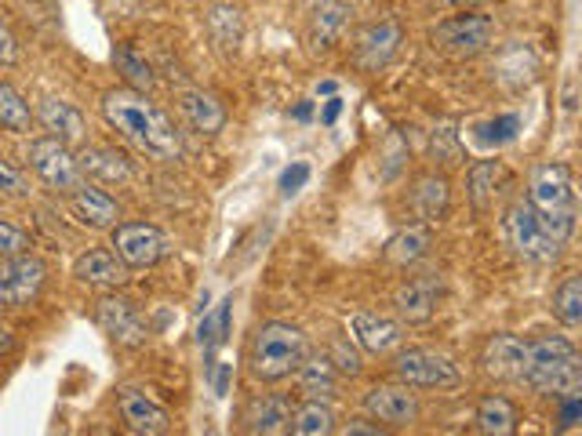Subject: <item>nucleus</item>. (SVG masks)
<instances>
[{"label": "nucleus", "mask_w": 582, "mask_h": 436, "mask_svg": "<svg viewBox=\"0 0 582 436\" xmlns=\"http://www.w3.org/2000/svg\"><path fill=\"white\" fill-rule=\"evenodd\" d=\"M102 116L106 124L142 150L153 161H179L182 156V139L175 121L161 110L157 102H150L146 95L131 88H113L102 95Z\"/></svg>", "instance_id": "nucleus-1"}, {"label": "nucleus", "mask_w": 582, "mask_h": 436, "mask_svg": "<svg viewBox=\"0 0 582 436\" xmlns=\"http://www.w3.org/2000/svg\"><path fill=\"white\" fill-rule=\"evenodd\" d=\"M521 382H528V386L542 396H568V400L579 396L582 364H579L575 342L564 335H542L535 342H528Z\"/></svg>", "instance_id": "nucleus-2"}, {"label": "nucleus", "mask_w": 582, "mask_h": 436, "mask_svg": "<svg viewBox=\"0 0 582 436\" xmlns=\"http://www.w3.org/2000/svg\"><path fill=\"white\" fill-rule=\"evenodd\" d=\"M307 353H310V338L302 327L284 321H267L255 332V338H251L248 364L259 382H281L288 375H295V367L302 364Z\"/></svg>", "instance_id": "nucleus-3"}, {"label": "nucleus", "mask_w": 582, "mask_h": 436, "mask_svg": "<svg viewBox=\"0 0 582 436\" xmlns=\"http://www.w3.org/2000/svg\"><path fill=\"white\" fill-rule=\"evenodd\" d=\"M528 204L539 211V219L546 222V230L568 244L575 236L579 201H575V179L568 164H542L532 175V193Z\"/></svg>", "instance_id": "nucleus-4"}, {"label": "nucleus", "mask_w": 582, "mask_h": 436, "mask_svg": "<svg viewBox=\"0 0 582 436\" xmlns=\"http://www.w3.org/2000/svg\"><path fill=\"white\" fill-rule=\"evenodd\" d=\"M506 241L513 255L532 262V266H553L561 258L564 244L546 230V222L539 219V211L528 201H513L506 211Z\"/></svg>", "instance_id": "nucleus-5"}, {"label": "nucleus", "mask_w": 582, "mask_h": 436, "mask_svg": "<svg viewBox=\"0 0 582 436\" xmlns=\"http://www.w3.org/2000/svg\"><path fill=\"white\" fill-rule=\"evenodd\" d=\"M430 41L448 59H478L495 41V22L488 16H478V11H470V16H452L433 26Z\"/></svg>", "instance_id": "nucleus-6"}, {"label": "nucleus", "mask_w": 582, "mask_h": 436, "mask_svg": "<svg viewBox=\"0 0 582 436\" xmlns=\"http://www.w3.org/2000/svg\"><path fill=\"white\" fill-rule=\"evenodd\" d=\"M26 161H30L33 175L44 182L48 190H56L62 196H70L73 190L84 186V171L77 164V156L70 145H62L59 139H33L30 150H26Z\"/></svg>", "instance_id": "nucleus-7"}, {"label": "nucleus", "mask_w": 582, "mask_h": 436, "mask_svg": "<svg viewBox=\"0 0 582 436\" xmlns=\"http://www.w3.org/2000/svg\"><path fill=\"white\" fill-rule=\"evenodd\" d=\"M393 372L408 389H455L462 382V372L452 356L436 349H422V346L397 353Z\"/></svg>", "instance_id": "nucleus-8"}, {"label": "nucleus", "mask_w": 582, "mask_h": 436, "mask_svg": "<svg viewBox=\"0 0 582 436\" xmlns=\"http://www.w3.org/2000/svg\"><path fill=\"white\" fill-rule=\"evenodd\" d=\"M113 255L128 270H150L168 255V236L153 222H117L113 226Z\"/></svg>", "instance_id": "nucleus-9"}, {"label": "nucleus", "mask_w": 582, "mask_h": 436, "mask_svg": "<svg viewBox=\"0 0 582 436\" xmlns=\"http://www.w3.org/2000/svg\"><path fill=\"white\" fill-rule=\"evenodd\" d=\"M96 324L117 342V346L136 349L150 342V324H146L139 302L128 295H102L96 302Z\"/></svg>", "instance_id": "nucleus-10"}, {"label": "nucleus", "mask_w": 582, "mask_h": 436, "mask_svg": "<svg viewBox=\"0 0 582 436\" xmlns=\"http://www.w3.org/2000/svg\"><path fill=\"white\" fill-rule=\"evenodd\" d=\"M48 281V266L41 258H33L30 251L22 255H8L0 258V302L11 310H22L44 291Z\"/></svg>", "instance_id": "nucleus-11"}, {"label": "nucleus", "mask_w": 582, "mask_h": 436, "mask_svg": "<svg viewBox=\"0 0 582 436\" xmlns=\"http://www.w3.org/2000/svg\"><path fill=\"white\" fill-rule=\"evenodd\" d=\"M401 41H404V30L397 19H379V22L361 26V30L353 33V65L364 73L387 70Z\"/></svg>", "instance_id": "nucleus-12"}, {"label": "nucleus", "mask_w": 582, "mask_h": 436, "mask_svg": "<svg viewBox=\"0 0 582 436\" xmlns=\"http://www.w3.org/2000/svg\"><path fill=\"white\" fill-rule=\"evenodd\" d=\"M364 412L372 415L375 422H382V426L390 429H408L419 422V400L415 393L404 386H372L364 393Z\"/></svg>", "instance_id": "nucleus-13"}, {"label": "nucleus", "mask_w": 582, "mask_h": 436, "mask_svg": "<svg viewBox=\"0 0 582 436\" xmlns=\"http://www.w3.org/2000/svg\"><path fill=\"white\" fill-rule=\"evenodd\" d=\"M117 412H121L124 426L139 436H161L171 429V412L164 404H157L150 393H142L136 386L117 389Z\"/></svg>", "instance_id": "nucleus-14"}, {"label": "nucleus", "mask_w": 582, "mask_h": 436, "mask_svg": "<svg viewBox=\"0 0 582 436\" xmlns=\"http://www.w3.org/2000/svg\"><path fill=\"white\" fill-rule=\"evenodd\" d=\"M441 291H444V281L436 273H427V276H412L408 284L397 287L393 295V310L401 321L408 324H427L430 316L436 313V302H441Z\"/></svg>", "instance_id": "nucleus-15"}, {"label": "nucleus", "mask_w": 582, "mask_h": 436, "mask_svg": "<svg viewBox=\"0 0 582 436\" xmlns=\"http://www.w3.org/2000/svg\"><path fill=\"white\" fill-rule=\"evenodd\" d=\"M524 361H528V342L518 335H492L481 349V367L488 378L499 382H521L524 375Z\"/></svg>", "instance_id": "nucleus-16"}, {"label": "nucleus", "mask_w": 582, "mask_h": 436, "mask_svg": "<svg viewBox=\"0 0 582 436\" xmlns=\"http://www.w3.org/2000/svg\"><path fill=\"white\" fill-rule=\"evenodd\" d=\"M350 335L353 342L361 346L364 353L372 356H387L393 349H401L404 342V327L390 321V316H379V313H350Z\"/></svg>", "instance_id": "nucleus-17"}, {"label": "nucleus", "mask_w": 582, "mask_h": 436, "mask_svg": "<svg viewBox=\"0 0 582 436\" xmlns=\"http://www.w3.org/2000/svg\"><path fill=\"white\" fill-rule=\"evenodd\" d=\"M37 121H41L48 135L59 139L62 145H84V139H88L84 113L62 99H44L41 110H37Z\"/></svg>", "instance_id": "nucleus-18"}, {"label": "nucleus", "mask_w": 582, "mask_h": 436, "mask_svg": "<svg viewBox=\"0 0 582 436\" xmlns=\"http://www.w3.org/2000/svg\"><path fill=\"white\" fill-rule=\"evenodd\" d=\"M70 207H73V219L88 230H113L117 219H121V207H117L113 196L99 186H88V182L70 193Z\"/></svg>", "instance_id": "nucleus-19"}, {"label": "nucleus", "mask_w": 582, "mask_h": 436, "mask_svg": "<svg viewBox=\"0 0 582 436\" xmlns=\"http://www.w3.org/2000/svg\"><path fill=\"white\" fill-rule=\"evenodd\" d=\"M179 110L190 121V128H197L201 135H219V131L227 128V110H222V102L204 88H182Z\"/></svg>", "instance_id": "nucleus-20"}, {"label": "nucleus", "mask_w": 582, "mask_h": 436, "mask_svg": "<svg viewBox=\"0 0 582 436\" xmlns=\"http://www.w3.org/2000/svg\"><path fill=\"white\" fill-rule=\"evenodd\" d=\"M412 204L427 226H436V222L448 219V211H452V186H448V179L441 171H430V175L415 179Z\"/></svg>", "instance_id": "nucleus-21"}, {"label": "nucleus", "mask_w": 582, "mask_h": 436, "mask_svg": "<svg viewBox=\"0 0 582 436\" xmlns=\"http://www.w3.org/2000/svg\"><path fill=\"white\" fill-rule=\"evenodd\" d=\"M347 22H350V0H317L310 16V48L324 55L342 37Z\"/></svg>", "instance_id": "nucleus-22"}, {"label": "nucleus", "mask_w": 582, "mask_h": 436, "mask_svg": "<svg viewBox=\"0 0 582 436\" xmlns=\"http://www.w3.org/2000/svg\"><path fill=\"white\" fill-rule=\"evenodd\" d=\"M73 276L84 284H99V287H121L128 281V266L113 251L106 247H88L81 258L73 262Z\"/></svg>", "instance_id": "nucleus-23"}, {"label": "nucleus", "mask_w": 582, "mask_h": 436, "mask_svg": "<svg viewBox=\"0 0 582 436\" xmlns=\"http://www.w3.org/2000/svg\"><path fill=\"white\" fill-rule=\"evenodd\" d=\"M77 164H81L84 179L91 175L96 182H106V186H117V182L131 179L128 156L121 150H113V145H84L81 156H77Z\"/></svg>", "instance_id": "nucleus-24"}, {"label": "nucleus", "mask_w": 582, "mask_h": 436, "mask_svg": "<svg viewBox=\"0 0 582 436\" xmlns=\"http://www.w3.org/2000/svg\"><path fill=\"white\" fill-rule=\"evenodd\" d=\"M502 179H506V171H502L499 161H478L470 168L466 175V196L478 215H488V211L495 207L499 193H502Z\"/></svg>", "instance_id": "nucleus-25"}, {"label": "nucleus", "mask_w": 582, "mask_h": 436, "mask_svg": "<svg viewBox=\"0 0 582 436\" xmlns=\"http://www.w3.org/2000/svg\"><path fill=\"white\" fill-rule=\"evenodd\" d=\"M208 33H211V41H215L222 51H237L241 48V37H244V16H241V8L233 4V0H219V4H211L208 8Z\"/></svg>", "instance_id": "nucleus-26"}, {"label": "nucleus", "mask_w": 582, "mask_h": 436, "mask_svg": "<svg viewBox=\"0 0 582 436\" xmlns=\"http://www.w3.org/2000/svg\"><path fill=\"white\" fill-rule=\"evenodd\" d=\"M288 418H291V407L284 396H259V400H251L248 407L244 429L255 436H277L288 429Z\"/></svg>", "instance_id": "nucleus-27"}, {"label": "nucleus", "mask_w": 582, "mask_h": 436, "mask_svg": "<svg viewBox=\"0 0 582 436\" xmlns=\"http://www.w3.org/2000/svg\"><path fill=\"white\" fill-rule=\"evenodd\" d=\"M295 378H299V389L307 393V396H332L339 389V367L328 361V356H302V364L295 367Z\"/></svg>", "instance_id": "nucleus-28"}, {"label": "nucleus", "mask_w": 582, "mask_h": 436, "mask_svg": "<svg viewBox=\"0 0 582 436\" xmlns=\"http://www.w3.org/2000/svg\"><path fill=\"white\" fill-rule=\"evenodd\" d=\"M430 247L433 236L427 226H404L387 241V262H393V266H415V262L430 255Z\"/></svg>", "instance_id": "nucleus-29"}, {"label": "nucleus", "mask_w": 582, "mask_h": 436, "mask_svg": "<svg viewBox=\"0 0 582 436\" xmlns=\"http://www.w3.org/2000/svg\"><path fill=\"white\" fill-rule=\"evenodd\" d=\"M288 429L295 436H332L335 426V412L328 404H321V396H310L307 404H299L288 418Z\"/></svg>", "instance_id": "nucleus-30"}, {"label": "nucleus", "mask_w": 582, "mask_h": 436, "mask_svg": "<svg viewBox=\"0 0 582 436\" xmlns=\"http://www.w3.org/2000/svg\"><path fill=\"white\" fill-rule=\"evenodd\" d=\"M478 429L488 436H510L518 429V407L506 396H484L478 404Z\"/></svg>", "instance_id": "nucleus-31"}, {"label": "nucleus", "mask_w": 582, "mask_h": 436, "mask_svg": "<svg viewBox=\"0 0 582 436\" xmlns=\"http://www.w3.org/2000/svg\"><path fill=\"white\" fill-rule=\"evenodd\" d=\"M553 316H558L564 327L582 324V276L579 273L564 276V284L553 291Z\"/></svg>", "instance_id": "nucleus-32"}, {"label": "nucleus", "mask_w": 582, "mask_h": 436, "mask_svg": "<svg viewBox=\"0 0 582 436\" xmlns=\"http://www.w3.org/2000/svg\"><path fill=\"white\" fill-rule=\"evenodd\" d=\"M30 124H33V113H30V105H26V99L11 84L0 81V128L26 135Z\"/></svg>", "instance_id": "nucleus-33"}, {"label": "nucleus", "mask_w": 582, "mask_h": 436, "mask_svg": "<svg viewBox=\"0 0 582 436\" xmlns=\"http://www.w3.org/2000/svg\"><path fill=\"white\" fill-rule=\"evenodd\" d=\"M113 65H117V70H121L136 88H146V91H150L153 81H157V77H153V65L142 59V51H139L136 44H121V48H113Z\"/></svg>", "instance_id": "nucleus-34"}, {"label": "nucleus", "mask_w": 582, "mask_h": 436, "mask_svg": "<svg viewBox=\"0 0 582 436\" xmlns=\"http://www.w3.org/2000/svg\"><path fill=\"white\" fill-rule=\"evenodd\" d=\"M230 306H233V298H227L222 302V306L211 313V316H204V324H201V346L211 353L215 346H222V342H227V332H230Z\"/></svg>", "instance_id": "nucleus-35"}, {"label": "nucleus", "mask_w": 582, "mask_h": 436, "mask_svg": "<svg viewBox=\"0 0 582 436\" xmlns=\"http://www.w3.org/2000/svg\"><path fill=\"white\" fill-rule=\"evenodd\" d=\"M430 156L441 168H455L462 164V145H459V135L455 131H433V139H430Z\"/></svg>", "instance_id": "nucleus-36"}, {"label": "nucleus", "mask_w": 582, "mask_h": 436, "mask_svg": "<svg viewBox=\"0 0 582 436\" xmlns=\"http://www.w3.org/2000/svg\"><path fill=\"white\" fill-rule=\"evenodd\" d=\"M328 361H332L335 367H339V375H361V353H357L347 338H335L332 346H328Z\"/></svg>", "instance_id": "nucleus-37"}, {"label": "nucleus", "mask_w": 582, "mask_h": 436, "mask_svg": "<svg viewBox=\"0 0 582 436\" xmlns=\"http://www.w3.org/2000/svg\"><path fill=\"white\" fill-rule=\"evenodd\" d=\"M22 251H30V236H26L19 226H11V222L0 219V258L22 255Z\"/></svg>", "instance_id": "nucleus-38"}, {"label": "nucleus", "mask_w": 582, "mask_h": 436, "mask_svg": "<svg viewBox=\"0 0 582 436\" xmlns=\"http://www.w3.org/2000/svg\"><path fill=\"white\" fill-rule=\"evenodd\" d=\"M0 193H8V196H26V193H30V190H26L22 171L11 161H4V156H0Z\"/></svg>", "instance_id": "nucleus-39"}, {"label": "nucleus", "mask_w": 582, "mask_h": 436, "mask_svg": "<svg viewBox=\"0 0 582 436\" xmlns=\"http://www.w3.org/2000/svg\"><path fill=\"white\" fill-rule=\"evenodd\" d=\"M19 59H22V51H19L16 33H11L8 22L0 19V65H19Z\"/></svg>", "instance_id": "nucleus-40"}, {"label": "nucleus", "mask_w": 582, "mask_h": 436, "mask_svg": "<svg viewBox=\"0 0 582 436\" xmlns=\"http://www.w3.org/2000/svg\"><path fill=\"white\" fill-rule=\"evenodd\" d=\"M307 179H310V168L307 164H291L284 175H281V193L284 196H295L302 186H307Z\"/></svg>", "instance_id": "nucleus-41"}, {"label": "nucleus", "mask_w": 582, "mask_h": 436, "mask_svg": "<svg viewBox=\"0 0 582 436\" xmlns=\"http://www.w3.org/2000/svg\"><path fill=\"white\" fill-rule=\"evenodd\" d=\"M342 433H347V436H382V433H387V426H379V422H375V426H368L364 418H353Z\"/></svg>", "instance_id": "nucleus-42"}, {"label": "nucleus", "mask_w": 582, "mask_h": 436, "mask_svg": "<svg viewBox=\"0 0 582 436\" xmlns=\"http://www.w3.org/2000/svg\"><path fill=\"white\" fill-rule=\"evenodd\" d=\"M230 372H233L230 364H219V375H215V393H219V396H227V386H230Z\"/></svg>", "instance_id": "nucleus-43"}, {"label": "nucleus", "mask_w": 582, "mask_h": 436, "mask_svg": "<svg viewBox=\"0 0 582 436\" xmlns=\"http://www.w3.org/2000/svg\"><path fill=\"white\" fill-rule=\"evenodd\" d=\"M11 349H16V338H11L8 327L0 324V353H11Z\"/></svg>", "instance_id": "nucleus-44"}, {"label": "nucleus", "mask_w": 582, "mask_h": 436, "mask_svg": "<svg viewBox=\"0 0 582 436\" xmlns=\"http://www.w3.org/2000/svg\"><path fill=\"white\" fill-rule=\"evenodd\" d=\"M335 116H339V99H332V102H328V110H324V121H328V124H332Z\"/></svg>", "instance_id": "nucleus-45"}, {"label": "nucleus", "mask_w": 582, "mask_h": 436, "mask_svg": "<svg viewBox=\"0 0 582 436\" xmlns=\"http://www.w3.org/2000/svg\"><path fill=\"white\" fill-rule=\"evenodd\" d=\"M452 4H484V0H452Z\"/></svg>", "instance_id": "nucleus-46"}]
</instances>
